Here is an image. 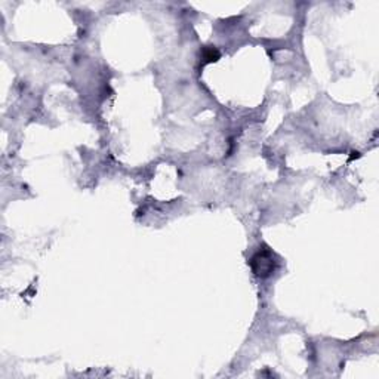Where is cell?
<instances>
[{"mask_svg":"<svg viewBox=\"0 0 379 379\" xmlns=\"http://www.w3.org/2000/svg\"><path fill=\"white\" fill-rule=\"evenodd\" d=\"M251 267L255 276L266 279L270 277L277 267V259L274 252L270 249V247H263L259 249L251 259Z\"/></svg>","mask_w":379,"mask_h":379,"instance_id":"6da1fadb","label":"cell"}]
</instances>
